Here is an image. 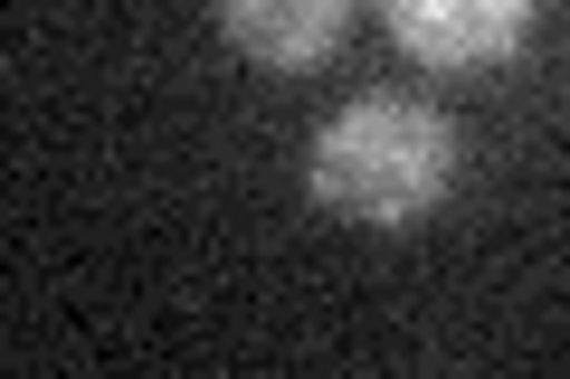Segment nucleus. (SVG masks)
<instances>
[{
  "instance_id": "obj_1",
  "label": "nucleus",
  "mask_w": 570,
  "mask_h": 379,
  "mask_svg": "<svg viewBox=\"0 0 570 379\" xmlns=\"http://www.w3.org/2000/svg\"><path fill=\"white\" fill-rule=\"evenodd\" d=\"M314 200L352 228H409L448 200L456 180V123L419 96H352L343 114H324L305 152Z\"/></svg>"
},
{
  "instance_id": "obj_2",
  "label": "nucleus",
  "mask_w": 570,
  "mask_h": 379,
  "mask_svg": "<svg viewBox=\"0 0 570 379\" xmlns=\"http://www.w3.org/2000/svg\"><path fill=\"white\" fill-rule=\"evenodd\" d=\"M381 20L419 67H494L523 48L532 0H381Z\"/></svg>"
},
{
  "instance_id": "obj_3",
  "label": "nucleus",
  "mask_w": 570,
  "mask_h": 379,
  "mask_svg": "<svg viewBox=\"0 0 570 379\" xmlns=\"http://www.w3.org/2000/svg\"><path fill=\"white\" fill-rule=\"evenodd\" d=\"M219 29L257 67H314V58L343 48L352 0H219Z\"/></svg>"
}]
</instances>
